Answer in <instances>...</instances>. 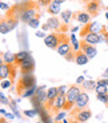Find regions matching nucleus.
I'll return each instance as SVG.
<instances>
[{
    "mask_svg": "<svg viewBox=\"0 0 108 123\" xmlns=\"http://www.w3.org/2000/svg\"><path fill=\"white\" fill-rule=\"evenodd\" d=\"M90 103V96L85 91H81V94L77 96L76 102H75V110H83L88 106Z\"/></svg>",
    "mask_w": 108,
    "mask_h": 123,
    "instance_id": "15",
    "label": "nucleus"
},
{
    "mask_svg": "<svg viewBox=\"0 0 108 123\" xmlns=\"http://www.w3.org/2000/svg\"><path fill=\"white\" fill-rule=\"evenodd\" d=\"M4 64V59H3V52H0V66Z\"/></svg>",
    "mask_w": 108,
    "mask_h": 123,
    "instance_id": "42",
    "label": "nucleus"
},
{
    "mask_svg": "<svg viewBox=\"0 0 108 123\" xmlns=\"http://www.w3.org/2000/svg\"><path fill=\"white\" fill-rule=\"evenodd\" d=\"M84 82H85V79H84L83 75H81V76H79V78L76 79V84H77V86H81V84H83Z\"/></svg>",
    "mask_w": 108,
    "mask_h": 123,
    "instance_id": "38",
    "label": "nucleus"
},
{
    "mask_svg": "<svg viewBox=\"0 0 108 123\" xmlns=\"http://www.w3.org/2000/svg\"><path fill=\"white\" fill-rule=\"evenodd\" d=\"M15 74H16V67L15 64H4L0 66V80L3 79H11L13 82L15 79Z\"/></svg>",
    "mask_w": 108,
    "mask_h": 123,
    "instance_id": "7",
    "label": "nucleus"
},
{
    "mask_svg": "<svg viewBox=\"0 0 108 123\" xmlns=\"http://www.w3.org/2000/svg\"><path fill=\"white\" fill-rule=\"evenodd\" d=\"M102 24H99L97 22H90L84 24L83 27L80 28V37H84L85 35L91 34V32H96V34H99L100 31H102Z\"/></svg>",
    "mask_w": 108,
    "mask_h": 123,
    "instance_id": "9",
    "label": "nucleus"
},
{
    "mask_svg": "<svg viewBox=\"0 0 108 123\" xmlns=\"http://www.w3.org/2000/svg\"><path fill=\"white\" fill-rule=\"evenodd\" d=\"M36 86V79H35L34 74L29 72V74H23L19 79V83H17V88H16V92L19 95H23V92L27 91L28 88Z\"/></svg>",
    "mask_w": 108,
    "mask_h": 123,
    "instance_id": "2",
    "label": "nucleus"
},
{
    "mask_svg": "<svg viewBox=\"0 0 108 123\" xmlns=\"http://www.w3.org/2000/svg\"><path fill=\"white\" fill-rule=\"evenodd\" d=\"M96 84H99V86H108V78H102L96 82Z\"/></svg>",
    "mask_w": 108,
    "mask_h": 123,
    "instance_id": "35",
    "label": "nucleus"
},
{
    "mask_svg": "<svg viewBox=\"0 0 108 123\" xmlns=\"http://www.w3.org/2000/svg\"><path fill=\"white\" fill-rule=\"evenodd\" d=\"M105 19L108 20V12H105Z\"/></svg>",
    "mask_w": 108,
    "mask_h": 123,
    "instance_id": "50",
    "label": "nucleus"
},
{
    "mask_svg": "<svg viewBox=\"0 0 108 123\" xmlns=\"http://www.w3.org/2000/svg\"><path fill=\"white\" fill-rule=\"evenodd\" d=\"M100 8H102V3H100V0H91V1H88L87 6H85L87 12L90 13L92 18H96V16L99 15Z\"/></svg>",
    "mask_w": 108,
    "mask_h": 123,
    "instance_id": "11",
    "label": "nucleus"
},
{
    "mask_svg": "<svg viewBox=\"0 0 108 123\" xmlns=\"http://www.w3.org/2000/svg\"><path fill=\"white\" fill-rule=\"evenodd\" d=\"M68 88H69L68 86H60L59 87V92H60V94H67Z\"/></svg>",
    "mask_w": 108,
    "mask_h": 123,
    "instance_id": "37",
    "label": "nucleus"
},
{
    "mask_svg": "<svg viewBox=\"0 0 108 123\" xmlns=\"http://www.w3.org/2000/svg\"><path fill=\"white\" fill-rule=\"evenodd\" d=\"M29 55H31V54L28 52V51H19V52H16L15 54V64L19 66L23 60H25Z\"/></svg>",
    "mask_w": 108,
    "mask_h": 123,
    "instance_id": "22",
    "label": "nucleus"
},
{
    "mask_svg": "<svg viewBox=\"0 0 108 123\" xmlns=\"http://www.w3.org/2000/svg\"><path fill=\"white\" fill-rule=\"evenodd\" d=\"M47 12L50 13L51 16H57V15H60V13H62L60 4H59V3H55V1H52L50 6L47 7Z\"/></svg>",
    "mask_w": 108,
    "mask_h": 123,
    "instance_id": "21",
    "label": "nucleus"
},
{
    "mask_svg": "<svg viewBox=\"0 0 108 123\" xmlns=\"http://www.w3.org/2000/svg\"><path fill=\"white\" fill-rule=\"evenodd\" d=\"M34 102H37L39 105H44V103H47V90H45V86L37 87L36 94L34 95Z\"/></svg>",
    "mask_w": 108,
    "mask_h": 123,
    "instance_id": "16",
    "label": "nucleus"
},
{
    "mask_svg": "<svg viewBox=\"0 0 108 123\" xmlns=\"http://www.w3.org/2000/svg\"><path fill=\"white\" fill-rule=\"evenodd\" d=\"M47 24L50 27V31H53V32H59V34H64L68 31V24L63 23L62 20H59V18L56 16H51L47 20Z\"/></svg>",
    "mask_w": 108,
    "mask_h": 123,
    "instance_id": "5",
    "label": "nucleus"
},
{
    "mask_svg": "<svg viewBox=\"0 0 108 123\" xmlns=\"http://www.w3.org/2000/svg\"><path fill=\"white\" fill-rule=\"evenodd\" d=\"M96 98H97L99 102H103V103L108 105V94H100V95H97Z\"/></svg>",
    "mask_w": 108,
    "mask_h": 123,
    "instance_id": "33",
    "label": "nucleus"
},
{
    "mask_svg": "<svg viewBox=\"0 0 108 123\" xmlns=\"http://www.w3.org/2000/svg\"><path fill=\"white\" fill-rule=\"evenodd\" d=\"M19 68L22 71V74H29L35 70V60L31 55L28 56L25 60H23L20 64H19Z\"/></svg>",
    "mask_w": 108,
    "mask_h": 123,
    "instance_id": "13",
    "label": "nucleus"
},
{
    "mask_svg": "<svg viewBox=\"0 0 108 123\" xmlns=\"http://www.w3.org/2000/svg\"><path fill=\"white\" fill-rule=\"evenodd\" d=\"M11 86H12V80H11V79L0 80V88H1V90H7V88H9Z\"/></svg>",
    "mask_w": 108,
    "mask_h": 123,
    "instance_id": "29",
    "label": "nucleus"
},
{
    "mask_svg": "<svg viewBox=\"0 0 108 123\" xmlns=\"http://www.w3.org/2000/svg\"><path fill=\"white\" fill-rule=\"evenodd\" d=\"M83 40H85L87 43L92 44V46H96V44H99L103 39H102V36H100V34H96V32H91V34L85 35V36L83 37Z\"/></svg>",
    "mask_w": 108,
    "mask_h": 123,
    "instance_id": "18",
    "label": "nucleus"
},
{
    "mask_svg": "<svg viewBox=\"0 0 108 123\" xmlns=\"http://www.w3.org/2000/svg\"><path fill=\"white\" fill-rule=\"evenodd\" d=\"M60 40H62V34L59 32H51L44 37V44L50 49H57L59 44H60Z\"/></svg>",
    "mask_w": 108,
    "mask_h": 123,
    "instance_id": "6",
    "label": "nucleus"
},
{
    "mask_svg": "<svg viewBox=\"0 0 108 123\" xmlns=\"http://www.w3.org/2000/svg\"><path fill=\"white\" fill-rule=\"evenodd\" d=\"M76 22H79L80 24H87V23L91 22V19H92V16L90 15V13L87 12V11H77V12L74 13V18Z\"/></svg>",
    "mask_w": 108,
    "mask_h": 123,
    "instance_id": "17",
    "label": "nucleus"
},
{
    "mask_svg": "<svg viewBox=\"0 0 108 123\" xmlns=\"http://www.w3.org/2000/svg\"><path fill=\"white\" fill-rule=\"evenodd\" d=\"M88 62H90V58H88L81 49L76 51V55H75V63H76L77 66H84V64H87Z\"/></svg>",
    "mask_w": 108,
    "mask_h": 123,
    "instance_id": "19",
    "label": "nucleus"
},
{
    "mask_svg": "<svg viewBox=\"0 0 108 123\" xmlns=\"http://www.w3.org/2000/svg\"><path fill=\"white\" fill-rule=\"evenodd\" d=\"M69 39H71V44H72V48H74V51H79V49H80V42L76 39L75 34H71Z\"/></svg>",
    "mask_w": 108,
    "mask_h": 123,
    "instance_id": "26",
    "label": "nucleus"
},
{
    "mask_svg": "<svg viewBox=\"0 0 108 123\" xmlns=\"http://www.w3.org/2000/svg\"><path fill=\"white\" fill-rule=\"evenodd\" d=\"M104 78H108V68L105 70V72H104Z\"/></svg>",
    "mask_w": 108,
    "mask_h": 123,
    "instance_id": "48",
    "label": "nucleus"
},
{
    "mask_svg": "<svg viewBox=\"0 0 108 123\" xmlns=\"http://www.w3.org/2000/svg\"><path fill=\"white\" fill-rule=\"evenodd\" d=\"M60 18H62V22H63V23L68 24V23H69V20L74 18V13H72L69 9H67V11H62V13H60Z\"/></svg>",
    "mask_w": 108,
    "mask_h": 123,
    "instance_id": "23",
    "label": "nucleus"
},
{
    "mask_svg": "<svg viewBox=\"0 0 108 123\" xmlns=\"http://www.w3.org/2000/svg\"><path fill=\"white\" fill-rule=\"evenodd\" d=\"M55 3H59V4H62V3H64V1H67V0H53Z\"/></svg>",
    "mask_w": 108,
    "mask_h": 123,
    "instance_id": "45",
    "label": "nucleus"
},
{
    "mask_svg": "<svg viewBox=\"0 0 108 123\" xmlns=\"http://www.w3.org/2000/svg\"><path fill=\"white\" fill-rule=\"evenodd\" d=\"M81 91H83V90H81V87H79L77 84H75V86H69L67 94H65L67 103H65V106H64V111L71 110L72 106H75V102H76L77 96L81 94Z\"/></svg>",
    "mask_w": 108,
    "mask_h": 123,
    "instance_id": "3",
    "label": "nucleus"
},
{
    "mask_svg": "<svg viewBox=\"0 0 108 123\" xmlns=\"http://www.w3.org/2000/svg\"><path fill=\"white\" fill-rule=\"evenodd\" d=\"M0 103H3V105H9V100L1 94V92H0Z\"/></svg>",
    "mask_w": 108,
    "mask_h": 123,
    "instance_id": "36",
    "label": "nucleus"
},
{
    "mask_svg": "<svg viewBox=\"0 0 108 123\" xmlns=\"http://www.w3.org/2000/svg\"><path fill=\"white\" fill-rule=\"evenodd\" d=\"M27 25H28V27H31V28H35V30L39 28V25H40V15L36 16V18H34L31 22H28Z\"/></svg>",
    "mask_w": 108,
    "mask_h": 123,
    "instance_id": "27",
    "label": "nucleus"
},
{
    "mask_svg": "<svg viewBox=\"0 0 108 123\" xmlns=\"http://www.w3.org/2000/svg\"><path fill=\"white\" fill-rule=\"evenodd\" d=\"M43 31H44V32H45V31H50V27H48V24H47V23L43 25Z\"/></svg>",
    "mask_w": 108,
    "mask_h": 123,
    "instance_id": "43",
    "label": "nucleus"
},
{
    "mask_svg": "<svg viewBox=\"0 0 108 123\" xmlns=\"http://www.w3.org/2000/svg\"><path fill=\"white\" fill-rule=\"evenodd\" d=\"M3 59L4 63H7V64H15V54L9 52V51L3 52Z\"/></svg>",
    "mask_w": 108,
    "mask_h": 123,
    "instance_id": "24",
    "label": "nucleus"
},
{
    "mask_svg": "<svg viewBox=\"0 0 108 123\" xmlns=\"http://www.w3.org/2000/svg\"><path fill=\"white\" fill-rule=\"evenodd\" d=\"M77 30H79V27H74V28H72V30H71V31H72V34H74V32H76Z\"/></svg>",
    "mask_w": 108,
    "mask_h": 123,
    "instance_id": "46",
    "label": "nucleus"
},
{
    "mask_svg": "<svg viewBox=\"0 0 108 123\" xmlns=\"http://www.w3.org/2000/svg\"><path fill=\"white\" fill-rule=\"evenodd\" d=\"M107 46H108V42H107Z\"/></svg>",
    "mask_w": 108,
    "mask_h": 123,
    "instance_id": "55",
    "label": "nucleus"
},
{
    "mask_svg": "<svg viewBox=\"0 0 108 123\" xmlns=\"http://www.w3.org/2000/svg\"><path fill=\"white\" fill-rule=\"evenodd\" d=\"M95 91L97 95H100V94H108V86H99V84H96Z\"/></svg>",
    "mask_w": 108,
    "mask_h": 123,
    "instance_id": "30",
    "label": "nucleus"
},
{
    "mask_svg": "<svg viewBox=\"0 0 108 123\" xmlns=\"http://www.w3.org/2000/svg\"><path fill=\"white\" fill-rule=\"evenodd\" d=\"M0 123H9V122L6 120V118H0Z\"/></svg>",
    "mask_w": 108,
    "mask_h": 123,
    "instance_id": "44",
    "label": "nucleus"
},
{
    "mask_svg": "<svg viewBox=\"0 0 108 123\" xmlns=\"http://www.w3.org/2000/svg\"><path fill=\"white\" fill-rule=\"evenodd\" d=\"M0 114H3V115H6V114H7V111H6V110H3V108H1V110H0Z\"/></svg>",
    "mask_w": 108,
    "mask_h": 123,
    "instance_id": "47",
    "label": "nucleus"
},
{
    "mask_svg": "<svg viewBox=\"0 0 108 123\" xmlns=\"http://www.w3.org/2000/svg\"><path fill=\"white\" fill-rule=\"evenodd\" d=\"M59 94H60L59 92V87H50V88L47 90V103H48V106L55 100Z\"/></svg>",
    "mask_w": 108,
    "mask_h": 123,
    "instance_id": "20",
    "label": "nucleus"
},
{
    "mask_svg": "<svg viewBox=\"0 0 108 123\" xmlns=\"http://www.w3.org/2000/svg\"><path fill=\"white\" fill-rule=\"evenodd\" d=\"M63 123H69V122H68L67 119H63Z\"/></svg>",
    "mask_w": 108,
    "mask_h": 123,
    "instance_id": "49",
    "label": "nucleus"
},
{
    "mask_svg": "<svg viewBox=\"0 0 108 123\" xmlns=\"http://www.w3.org/2000/svg\"><path fill=\"white\" fill-rule=\"evenodd\" d=\"M19 20L17 18H11V16H4L3 20H1V24H0V34H8L11 32L12 30H15L19 24Z\"/></svg>",
    "mask_w": 108,
    "mask_h": 123,
    "instance_id": "4",
    "label": "nucleus"
},
{
    "mask_svg": "<svg viewBox=\"0 0 108 123\" xmlns=\"http://www.w3.org/2000/svg\"><path fill=\"white\" fill-rule=\"evenodd\" d=\"M52 1H53V0H36L37 6L40 7V8H47V7L52 3Z\"/></svg>",
    "mask_w": 108,
    "mask_h": 123,
    "instance_id": "31",
    "label": "nucleus"
},
{
    "mask_svg": "<svg viewBox=\"0 0 108 123\" xmlns=\"http://www.w3.org/2000/svg\"><path fill=\"white\" fill-rule=\"evenodd\" d=\"M40 7L37 6L36 1H32V0H28V4L27 7L24 8V11L22 12V15H20V18H19V20L23 23H25V24H28V22H31L34 18H36V16L40 15Z\"/></svg>",
    "mask_w": 108,
    "mask_h": 123,
    "instance_id": "1",
    "label": "nucleus"
},
{
    "mask_svg": "<svg viewBox=\"0 0 108 123\" xmlns=\"http://www.w3.org/2000/svg\"><path fill=\"white\" fill-rule=\"evenodd\" d=\"M74 115H75L74 118L76 119L77 123H85L87 120L92 117V112L88 108H83V110H75Z\"/></svg>",
    "mask_w": 108,
    "mask_h": 123,
    "instance_id": "12",
    "label": "nucleus"
},
{
    "mask_svg": "<svg viewBox=\"0 0 108 123\" xmlns=\"http://www.w3.org/2000/svg\"><path fill=\"white\" fill-rule=\"evenodd\" d=\"M36 114H37V112H36V110H35V108H32V110H25L24 111V115H25V117H28V118H34Z\"/></svg>",
    "mask_w": 108,
    "mask_h": 123,
    "instance_id": "34",
    "label": "nucleus"
},
{
    "mask_svg": "<svg viewBox=\"0 0 108 123\" xmlns=\"http://www.w3.org/2000/svg\"><path fill=\"white\" fill-rule=\"evenodd\" d=\"M84 1H87V3H88V1H91V0H84Z\"/></svg>",
    "mask_w": 108,
    "mask_h": 123,
    "instance_id": "52",
    "label": "nucleus"
},
{
    "mask_svg": "<svg viewBox=\"0 0 108 123\" xmlns=\"http://www.w3.org/2000/svg\"><path fill=\"white\" fill-rule=\"evenodd\" d=\"M36 90H37V86H34V87H31V88H28L27 91H24L23 92V98H31V96H34L35 94H36Z\"/></svg>",
    "mask_w": 108,
    "mask_h": 123,
    "instance_id": "28",
    "label": "nucleus"
},
{
    "mask_svg": "<svg viewBox=\"0 0 108 123\" xmlns=\"http://www.w3.org/2000/svg\"><path fill=\"white\" fill-rule=\"evenodd\" d=\"M6 118H8V119H13V118H15V115H13V114H8V112H7Z\"/></svg>",
    "mask_w": 108,
    "mask_h": 123,
    "instance_id": "41",
    "label": "nucleus"
},
{
    "mask_svg": "<svg viewBox=\"0 0 108 123\" xmlns=\"http://www.w3.org/2000/svg\"><path fill=\"white\" fill-rule=\"evenodd\" d=\"M67 103V98H65V94H59L56 96V99L51 103L48 107L51 108L52 112H59L60 110H64V106Z\"/></svg>",
    "mask_w": 108,
    "mask_h": 123,
    "instance_id": "10",
    "label": "nucleus"
},
{
    "mask_svg": "<svg viewBox=\"0 0 108 123\" xmlns=\"http://www.w3.org/2000/svg\"><path fill=\"white\" fill-rule=\"evenodd\" d=\"M1 20H3V18H1V16H0V24H1Z\"/></svg>",
    "mask_w": 108,
    "mask_h": 123,
    "instance_id": "51",
    "label": "nucleus"
},
{
    "mask_svg": "<svg viewBox=\"0 0 108 123\" xmlns=\"http://www.w3.org/2000/svg\"><path fill=\"white\" fill-rule=\"evenodd\" d=\"M11 7L8 6L7 3H3V1H0V9H4V11H8Z\"/></svg>",
    "mask_w": 108,
    "mask_h": 123,
    "instance_id": "39",
    "label": "nucleus"
},
{
    "mask_svg": "<svg viewBox=\"0 0 108 123\" xmlns=\"http://www.w3.org/2000/svg\"><path fill=\"white\" fill-rule=\"evenodd\" d=\"M72 49V44H71V39L67 36L65 34H62V40H60V44L57 47V54L60 56H65L69 51Z\"/></svg>",
    "mask_w": 108,
    "mask_h": 123,
    "instance_id": "8",
    "label": "nucleus"
},
{
    "mask_svg": "<svg viewBox=\"0 0 108 123\" xmlns=\"http://www.w3.org/2000/svg\"><path fill=\"white\" fill-rule=\"evenodd\" d=\"M36 36H37V37H43V39H44V37L47 36V34L44 32V31H37V32H36Z\"/></svg>",
    "mask_w": 108,
    "mask_h": 123,
    "instance_id": "40",
    "label": "nucleus"
},
{
    "mask_svg": "<svg viewBox=\"0 0 108 123\" xmlns=\"http://www.w3.org/2000/svg\"><path fill=\"white\" fill-rule=\"evenodd\" d=\"M107 107H108V105H107Z\"/></svg>",
    "mask_w": 108,
    "mask_h": 123,
    "instance_id": "57",
    "label": "nucleus"
},
{
    "mask_svg": "<svg viewBox=\"0 0 108 123\" xmlns=\"http://www.w3.org/2000/svg\"><path fill=\"white\" fill-rule=\"evenodd\" d=\"M105 27H107V31H108V23H107V25H105Z\"/></svg>",
    "mask_w": 108,
    "mask_h": 123,
    "instance_id": "53",
    "label": "nucleus"
},
{
    "mask_svg": "<svg viewBox=\"0 0 108 123\" xmlns=\"http://www.w3.org/2000/svg\"><path fill=\"white\" fill-rule=\"evenodd\" d=\"M80 87L81 90H85V91H92V90L96 88V82L95 80H85Z\"/></svg>",
    "mask_w": 108,
    "mask_h": 123,
    "instance_id": "25",
    "label": "nucleus"
},
{
    "mask_svg": "<svg viewBox=\"0 0 108 123\" xmlns=\"http://www.w3.org/2000/svg\"><path fill=\"white\" fill-rule=\"evenodd\" d=\"M107 9H108V7H107Z\"/></svg>",
    "mask_w": 108,
    "mask_h": 123,
    "instance_id": "56",
    "label": "nucleus"
},
{
    "mask_svg": "<svg viewBox=\"0 0 108 123\" xmlns=\"http://www.w3.org/2000/svg\"><path fill=\"white\" fill-rule=\"evenodd\" d=\"M80 49L90 59H93L96 56V54H97L95 46H92V44H90V43H87L85 40H80Z\"/></svg>",
    "mask_w": 108,
    "mask_h": 123,
    "instance_id": "14",
    "label": "nucleus"
},
{
    "mask_svg": "<svg viewBox=\"0 0 108 123\" xmlns=\"http://www.w3.org/2000/svg\"><path fill=\"white\" fill-rule=\"evenodd\" d=\"M65 114H67V111H59L55 117V122L59 123V122H62L63 119H65Z\"/></svg>",
    "mask_w": 108,
    "mask_h": 123,
    "instance_id": "32",
    "label": "nucleus"
},
{
    "mask_svg": "<svg viewBox=\"0 0 108 123\" xmlns=\"http://www.w3.org/2000/svg\"><path fill=\"white\" fill-rule=\"evenodd\" d=\"M37 123H41V122H37Z\"/></svg>",
    "mask_w": 108,
    "mask_h": 123,
    "instance_id": "54",
    "label": "nucleus"
}]
</instances>
